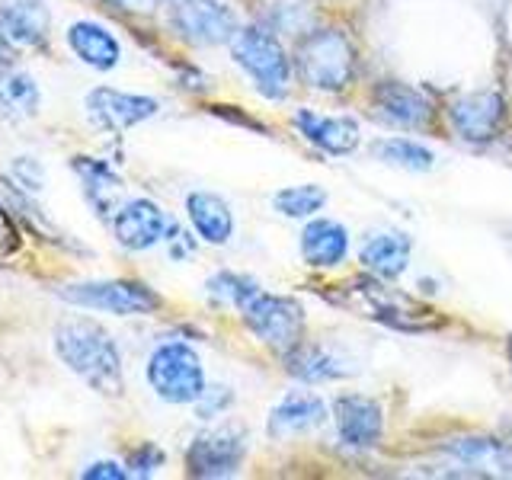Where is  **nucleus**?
I'll return each mask as SVG.
<instances>
[{
  "label": "nucleus",
  "mask_w": 512,
  "mask_h": 480,
  "mask_svg": "<svg viewBox=\"0 0 512 480\" xmlns=\"http://www.w3.org/2000/svg\"><path fill=\"white\" fill-rule=\"evenodd\" d=\"M64 42H68L74 58L80 64H87L90 71L106 74L112 68H119V61H122L119 39L112 36V29H106L103 23H96V20H77V23H71L68 32H64Z\"/></svg>",
  "instance_id": "nucleus-17"
},
{
  "label": "nucleus",
  "mask_w": 512,
  "mask_h": 480,
  "mask_svg": "<svg viewBox=\"0 0 512 480\" xmlns=\"http://www.w3.org/2000/svg\"><path fill=\"white\" fill-rule=\"evenodd\" d=\"M295 71L314 90L340 93L356 74V48L343 29H317L301 39L295 52Z\"/></svg>",
  "instance_id": "nucleus-3"
},
{
  "label": "nucleus",
  "mask_w": 512,
  "mask_h": 480,
  "mask_svg": "<svg viewBox=\"0 0 512 480\" xmlns=\"http://www.w3.org/2000/svg\"><path fill=\"white\" fill-rule=\"evenodd\" d=\"M74 173H77V180H80V189H84V199L87 205L93 208L100 218H112V212L122 205L119 196H122V176L112 170L106 160L100 157H87V154H80V157H71V164H68Z\"/></svg>",
  "instance_id": "nucleus-18"
},
{
  "label": "nucleus",
  "mask_w": 512,
  "mask_h": 480,
  "mask_svg": "<svg viewBox=\"0 0 512 480\" xmlns=\"http://www.w3.org/2000/svg\"><path fill=\"white\" fill-rule=\"evenodd\" d=\"M333 420L343 445L349 448H375L384 436V410L375 397L365 394H340L333 400Z\"/></svg>",
  "instance_id": "nucleus-13"
},
{
  "label": "nucleus",
  "mask_w": 512,
  "mask_h": 480,
  "mask_svg": "<svg viewBox=\"0 0 512 480\" xmlns=\"http://www.w3.org/2000/svg\"><path fill=\"white\" fill-rule=\"evenodd\" d=\"M16 247V231H13V221L7 215V208L0 205V253H7Z\"/></svg>",
  "instance_id": "nucleus-35"
},
{
  "label": "nucleus",
  "mask_w": 512,
  "mask_h": 480,
  "mask_svg": "<svg viewBox=\"0 0 512 480\" xmlns=\"http://www.w3.org/2000/svg\"><path fill=\"white\" fill-rule=\"evenodd\" d=\"M167 20L189 45H228L240 29L234 10L221 0H167Z\"/></svg>",
  "instance_id": "nucleus-8"
},
{
  "label": "nucleus",
  "mask_w": 512,
  "mask_h": 480,
  "mask_svg": "<svg viewBox=\"0 0 512 480\" xmlns=\"http://www.w3.org/2000/svg\"><path fill=\"white\" fill-rule=\"evenodd\" d=\"M144 378H148L151 391L167 404H196L208 388L199 352L183 340L154 346L148 365H144Z\"/></svg>",
  "instance_id": "nucleus-6"
},
{
  "label": "nucleus",
  "mask_w": 512,
  "mask_h": 480,
  "mask_svg": "<svg viewBox=\"0 0 512 480\" xmlns=\"http://www.w3.org/2000/svg\"><path fill=\"white\" fill-rule=\"evenodd\" d=\"M285 372L304 381V384H324V381H340L352 378L359 372L349 359H343L340 352L324 346V343H295L292 349H285Z\"/></svg>",
  "instance_id": "nucleus-14"
},
{
  "label": "nucleus",
  "mask_w": 512,
  "mask_h": 480,
  "mask_svg": "<svg viewBox=\"0 0 512 480\" xmlns=\"http://www.w3.org/2000/svg\"><path fill=\"white\" fill-rule=\"evenodd\" d=\"M87 119L100 128V132L119 135L135 128L141 122L154 119L160 112V103L154 96L144 93H128V90H116V87H93L84 100Z\"/></svg>",
  "instance_id": "nucleus-10"
},
{
  "label": "nucleus",
  "mask_w": 512,
  "mask_h": 480,
  "mask_svg": "<svg viewBox=\"0 0 512 480\" xmlns=\"http://www.w3.org/2000/svg\"><path fill=\"white\" fill-rule=\"evenodd\" d=\"M80 477L84 480H125L128 477V468L125 464H119V461H93V464H87L84 471H80Z\"/></svg>",
  "instance_id": "nucleus-32"
},
{
  "label": "nucleus",
  "mask_w": 512,
  "mask_h": 480,
  "mask_svg": "<svg viewBox=\"0 0 512 480\" xmlns=\"http://www.w3.org/2000/svg\"><path fill=\"white\" fill-rule=\"evenodd\" d=\"M164 448L154 445V442H138L135 448H128L125 455V468H128V477H154L160 468H164Z\"/></svg>",
  "instance_id": "nucleus-29"
},
{
  "label": "nucleus",
  "mask_w": 512,
  "mask_h": 480,
  "mask_svg": "<svg viewBox=\"0 0 512 480\" xmlns=\"http://www.w3.org/2000/svg\"><path fill=\"white\" fill-rule=\"evenodd\" d=\"M295 128L304 135V141H311L314 148L324 154L343 157L359 148V122L352 116H324L314 109H298L295 112Z\"/></svg>",
  "instance_id": "nucleus-16"
},
{
  "label": "nucleus",
  "mask_w": 512,
  "mask_h": 480,
  "mask_svg": "<svg viewBox=\"0 0 512 480\" xmlns=\"http://www.w3.org/2000/svg\"><path fill=\"white\" fill-rule=\"evenodd\" d=\"M48 23H52V13H48L45 0H0V32L10 45H42L48 36Z\"/></svg>",
  "instance_id": "nucleus-22"
},
{
  "label": "nucleus",
  "mask_w": 512,
  "mask_h": 480,
  "mask_svg": "<svg viewBox=\"0 0 512 480\" xmlns=\"http://www.w3.org/2000/svg\"><path fill=\"white\" fill-rule=\"evenodd\" d=\"M234 404V391L224 388V384H212V388H205L202 397L196 400V416L199 420H215L224 410Z\"/></svg>",
  "instance_id": "nucleus-31"
},
{
  "label": "nucleus",
  "mask_w": 512,
  "mask_h": 480,
  "mask_svg": "<svg viewBox=\"0 0 512 480\" xmlns=\"http://www.w3.org/2000/svg\"><path fill=\"white\" fill-rule=\"evenodd\" d=\"M231 58L237 68H244L253 80V87L260 90L266 100H282L292 84V58L276 39V32L263 26H244L234 32Z\"/></svg>",
  "instance_id": "nucleus-4"
},
{
  "label": "nucleus",
  "mask_w": 512,
  "mask_h": 480,
  "mask_svg": "<svg viewBox=\"0 0 512 480\" xmlns=\"http://www.w3.org/2000/svg\"><path fill=\"white\" fill-rule=\"evenodd\" d=\"M375 112L397 128H426L432 122V103L416 90L400 84V80H381L372 90Z\"/></svg>",
  "instance_id": "nucleus-15"
},
{
  "label": "nucleus",
  "mask_w": 512,
  "mask_h": 480,
  "mask_svg": "<svg viewBox=\"0 0 512 480\" xmlns=\"http://www.w3.org/2000/svg\"><path fill=\"white\" fill-rule=\"evenodd\" d=\"M247 455L244 432L234 426L205 429L186 448V471L199 480H224L240 471Z\"/></svg>",
  "instance_id": "nucleus-9"
},
{
  "label": "nucleus",
  "mask_w": 512,
  "mask_h": 480,
  "mask_svg": "<svg viewBox=\"0 0 512 480\" xmlns=\"http://www.w3.org/2000/svg\"><path fill=\"white\" fill-rule=\"evenodd\" d=\"M372 154L381 164H391L410 173H426L436 167V154H432L426 144L410 141V138H381L372 144Z\"/></svg>",
  "instance_id": "nucleus-26"
},
{
  "label": "nucleus",
  "mask_w": 512,
  "mask_h": 480,
  "mask_svg": "<svg viewBox=\"0 0 512 480\" xmlns=\"http://www.w3.org/2000/svg\"><path fill=\"white\" fill-rule=\"evenodd\" d=\"M164 244H167V250H170L173 260H183V256H189L192 250H196V244L189 240V234L180 228V224H173V221H170V228H167Z\"/></svg>",
  "instance_id": "nucleus-33"
},
{
  "label": "nucleus",
  "mask_w": 512,
  "mask_h": 480,
  "mask_svg": "<svg viewBox=\"0 0 512 480\" xmlns=\"http://www.w3.org/2000/svg\"><path fill=\"white\" fill-rule=\"evenodd\" d=\"M448 122L455 135L471 144H487L503 132L506 122V100L500 90H474L464 93L448 106Z\"/></svg>",
  "instance_id": "nucleus-12"
},
{
  "label": "nucleus",
  "mask_w": 512,
  "mask_h": 480,
  "mask_svg": "<svg viewBox=\"0 0 512 480\" xmlns=\"http://www.w3.org/2000/svg\"><path fill=\"white\" fill-rule=\"evenodd\" d=\"M186 218H189L192 231H196V237L202 240V244H212V247L231 244L234 212L218 192H205V189L189 192L186 196Z\"/></svg>",
  "instance_id": "nucleus-19"
},
{
  "label": "nucleus",
  "mask_w": 512,
  "mask_h": 480,
  "mask_svg": "<svg viewBox=\"0 0 512 480\" xmlns=\"http://www.w3.org/2000/svg\"><path fill=\"white\" fill-rule=\"evenodd\" d=\"M336 288H340V292L327 295L333 304H340V308L359 317L375 320L381 327L404 330V333H426L442 324L436 311H429L416 298L397 292V288L388 285V279L365 276V279H349L346 285H336Z\"/></svg>",
  "instance_id": "nucleus-2"
},
{
  "label": "nucleus",
  "mask_w": 512,
  "mask_h": 480,
  "mask_svg": "<svg viewBox=\"0 0 512 480\" xmlns=\"http://www.w3.org/2000/svg\"><path fill=\"white\" fill-rule=\"evenodd\" d=\"M445 452L468 464L471 474H490V477H512V445L500 439H452L445 445Z\"/></svg>",
  "instance_id": "nucleus-24"
},
{
  "label": "nucleus",
  "mask_w": 512,
  "mask_h": 480,
  "mask_svg": "<svg viewBox=\"0 0 512 480\" xmlns=\"http://www.w3.org/2000/svg\"><path fill=\"white\" fill-rule=\"evenodd\" d=\"M109 7H116V10H125V13H154L160 7V0H106Z\"/></svg>",
  "instance_id": "nucleus-34"
},
{
  "label": "nucleus",
  "mask_w": 512,
  "mask_h": 480,
  "mask_svg": "<svg viewBox=\"0 0 512 480\" xmlns=\"http://www.w3.org/2000/svg\"><path fill=\"white\" fill-rule=\"evenodd\" d=\"M349 253L346 224L333 218H311L301 231V256L311 269H336Z\"/></svg>",
  "instance_id": "nucleus-21"
},
{
  "label": "nucleus",
  "mask_w": 512,
  "mask_h": 480,
  "mask_svg": "<svg viewBox=\"0 0 512 480\" xmlns=\"http://www.w3.org/2000/svg\"><path fill=\"white\" fill-rule=\"evenodd\" d=\"M109 228H112V237H116V244L122 250L144 253L157 244H164L170 218L157 202L138 196V199H125L116 212H112Z\"/></svg>",
  "instance_id": "nucleus-11"
},
{
  "label": "nucleus",
  "mask_w": 512,
  "mask_h": 480,
  "mask_svg": "<svg viewBox=\"0 0 512 480\" xmlns=\"http://www.w3.org/2000/svg\"><path fill=\"white\" fill-rule=\"evenodd\" d=\"M58 362L87 384L90 391L103 397H122L125 375H122V352L112 333L87 317L61 320L52 336Z\"/></svg>",
  "instance_id": "nucleus-1"
},
{
  "label": "nucleus",
  "mask_w": 512,
  "mask_h": 480,
  "mask_svg": "<svg viewBox=\"0 0 512 480\" xmlns=\"http://www.w3.org/2000/svg\"><path fill=\"white\" fill-rule=\"evenodd\" d=\"M10 176H13V186H20L29 196H36L42 192V183H45V170L36 157H13L10 164Z\"/></svg>",
  "instance_id": "nucleus-30"
},
{
  "label": "nucleus",
  "mask_w": 512,
  "mask_h": 480,
  "mask_svg": "<svg viewBox=\"0 0 512 480\" xmlns=\"http://www.w3.org/2000/svg\"><path fill=\"white\" fill-rule=\"evenodd\" d=\"M208 288V295H212L215 301L221 304H231V308H244V304L256 295V292H263L260 282L250 279V276H240V272H231V269H221L215 272L212 279L205 282Z\"/></svg>",
  "instance_id": "nucleus-28"
},
{
  "label": "nucleus",
  "mask_w": 512,
  "mask_h": 480,
  "mask_svg": "<svg viewBox=\"0 0 512 480\" xmlns=\"http://www.w3.org/2000/svg\"><path fill=\"white\" fill-rule=\"evenodd\" d=\"M413 240L404 231H378L362 244L359 260L378 279H400L410 266Z\"/></svg>",
  "instance_id": "nucleus-23"
},
{
  "label": "nucleus",
  "mask_w": 512,
  "mask_h": 480,
  "mask_svg": "<svg viewBox=\"0 0 512 480\" xmlns=\"http://www.w3.org/2000/svg\"><path fill=\"white\" fill-rule=\"evenodd\" d=\"M509 362H512V343H509Z\"/></svg>",
  "instance_id": "nucleus-36"
},
{
  "label": "nucleus",
  "mask_w": 512,
  "mask_h": 480,
  "mask_svg": "<svg viewBox=\"0 0 512 480\" xmlns=\"http://www.w3.org/2000/svg\"><path fill=\"white\" fill-rule=\"evenodd\" d=\"M272 205H276V212L285 218H314L320 208L327 205V192L314 183L285 186L272 196Z\"/></svg>",
  "instance_id": "nucleus-27"
},
{
  "label": "nucleus",
  "mask_w": 512,
  "mask_h": 480,
  "mask_svg": "<svg viewBox=\"0 0 512 480\" xmlns=\"http://www.w3.org/2000/svg\"><path fill=\"white\" fill-rule=\"evenodd\" d=\"M327 423V404L311 391H292L285 394L269 413V436L272 439H288L311 432Z\"/></svg>",
  "instance_id": "nucleus-20"
},
{
  "label": "nucleus",
  "mask_w": 512,
  "mask_h": 480,
  "mask_svg": "<svg viewBox=\"0 0 512 480\" xmlns=\"http://www.w3.org/2000/svg\"><path fill=\"white\" fill-rule=\"evenodd\" d=\"M240 320H244V327L256 340L279 352L292 349L295 343L304 340V308L288 295L256 292L240 308Z\"/></svg>",
  "instance_id": "nucleus-7"
},
{
  "label": "nucleus",
  "mask_w": 512,
  "mask_h": 480,
  "mask_svg": "<svg viewBox=\"0 0 512 480\" xmlns=\"http://www.w3.org/2000/svg\"><path fill=\"white\" fill-rule=\"evenodd\" d=\"M61 301L74 304V308L87 311H103L112 317H148L160 311V295L151 285L138 279H84V282H68L55 288Z\"/></svg>",
  "instance_id": "nucleus-5"
},
{
  "label": "nucleus",
  "mask_w": 512,
  "mask_h": 480,
  "mask_svg": "<svg viewBox=\"0 0 512 480\" xmlns=\"http://www.w3.org/2000/svg\"><path fill=\"white\" fill-rule=\"evenodd\" d=\"M39 106H42V90L36 84V77L23 71L0 74V119L20 125L36 119Z\"/></svg>",
  "instance_id": "nucleus-25"
}]
</instances>
